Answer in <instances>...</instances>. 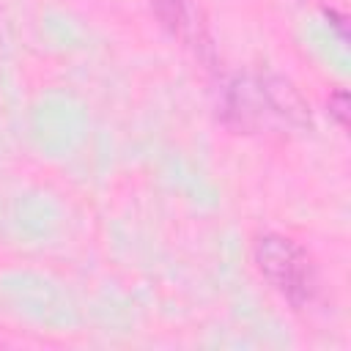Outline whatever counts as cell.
<instances>
[{
	"mask_svg": "<svg viewBox=\"0 0 351 351\" xmlns=\"http://www.w3.org/2000/svg\"><path fill=\"white\" fill-rule=\"evenodd\" d=\"M154 14L165 25V30L186 49H192L200 60H214V44L208 25L195 0H151Z\"/></svg>",
	"mask_w": 351,
	"mask_h": 351,
	"instance_id": "3",
	"label": "cell"
},
{
	"mask_svg": "<svg viewBox=\"0 0 351 351\" xmlns=\"http://www.w3.org/2000/svg\"><path fill=\"white\" fill-rule=\"evenodd\" d=\"M326 107H329V115L346 129L348 126V107H351V99H348V90L346 88H337V90H332L329 93V101H326Z\"/></svg>",
	"mask_w": 351,
	"mask_h": 351,
	"instance_id": "4",
	"label": "cell"
},
{
	"mask_svg": "<svg viewBox=\"0 0 351 351\" xmlns=\"http://www.w3.org/2000/svg\"><path fill=\"white\" fill-rule=\"evenodd\" d=\"M252 263L269 288L277 291L291 307L302 310L313 304L318 293V269L313 255L299 241L274 230L261 233L252 241Z\"/></svg>",
	"mask_w": 351,
	"mask_h": 351,
	"instance_id": "2",
	"label": "cell"
},
{
	"mask_svg": "<svg viewBox=\"0 0 351 351\" xmlns=\"http://www.w3.org/2000/svg\"><path fill=\"white\" fill-rule=\"evenodd\" d=\"M222 118L241 132L310 126V112L291 82L277 77H236L222 93Z\"/></svg>",
	"mask_w": 351,
	"mask_h": 351,
	"instance_id": "1",
	"label": "cell"
}]
</instances>
